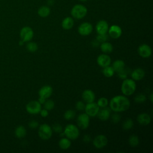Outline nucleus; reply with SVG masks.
<instances>
[{
	"mask_svg": "<svg viewBox=\"0 0 153 153\" xmlns=\"http://www.w3.org/2000/svg\"><path fill=\"white\" fill-rule=\"evenodd\" d=\"M130 105L128 99L125 96L118 95L112 97L109 102L111 110L115 112H121L127 110Z\"/></svg>",
	"mask_w": 153,
	"mask_h": 153,
	"instance_id": "1",
	"label": "nucleus"
},
{
	"mask_svg": "<svg viewBox=\"0 0 153 153\" xmlns=\"http://www.w3.org/2000/svg\"><path fill=\"white\" fill-rule=\"evenodd\" d=\"M136 88L135 81L132 79L126 78L122 82L121 90L124 96H128L133 94Z\"/></svg>",
	"mask_w": 153,
	"mask_h": 153,
	"instance_id": "2",
	"label": "nucleus"
},
{
	"mask_svg": "<svg viewBox=\"0 0 153 153\" xmlns=\"http://www.w3.org/2000/svg\"><path fill=\"white\" fill-rule=\"evenodd\" d=\"M64 134L70 140H74L78 137L79 135V131L75 125L69 124L64 129Z\"/></svg>",
	"mask_w": 153,
	"mask_h": 153,
	"instance_id": "3",
	"label": "nucleus"
},
{
	"mask_svg": "<svg viewBox=\"0 0 153 153\" xmlns=\"http://www.w3.org/2000/svg\"><path fill=\"white\" fill-rule=\"evenodd\" d=\"M87 13V8L82 4L75 5L71 11L72 16L76 19H81L84 18Z\"/></svg>",
	"mask_w": 153,
	"mask_h": 153,
	"instance_id": "4",
	"label": "nucleus"
},
{
	"mask_svg": "<svg viewBox=\"0 0 153 153\" xmlns=\"http://www.w3.org/2000/svg\"><path fill=\"white\" fill-rule=\"evenodd\" d=\"M53 130L47 124H42L39 126L38 135L39 137L44 140H48L52 136Z\"/></svg>",
	"mask_w": 153,
	"mask_h": 153,
	"instance_id": "5",
	"label": "nucleus"
},
{
	"mask_svg": "<svg viewBox=\"0 0 153 153\" xmlns=\"http://www.w3.org/2000/svg\"><path fill=\"white\" fill-rule=\"evenodd\" d=\"M33 36V31L29 26L23 27L20 31V37L23 42H29Z\"/></svg>",
	"mask_w": 153,
	"mask_h": 153,
	"instance_id": "6",
	"label": "nucleus"
},
{
	"mask_svg": "<svg viewBox=\"0 0 153 153\" xmlns=\"http://www.w3.org/2000/svg\"><path fill=\"white\" fill-rule=\"evenodd\" d=\"M41 109V104L37 100H31L26 105V110L30 114H39Z\"/></svg>",
	"mask_w": 153,
	"mask_h": 153,
	"instance_id": "7",
	"label": "nucleus"
},
{
	"mask_svg": "<svg viewBox=\"0 0 153 153\" xmlns=\"http://www.w3.org/2000/svg\"><path fill=\"white\" fill-rule=\"evenodd\" d=\"M76 123L81 129H86L90 124V117L86 113L81 114L77 117Z\"/></svg>",
	"mask_w": 153,
	"mask_h": 153,
	"instance_id": "8",
	"label": "nucleus"
},
{
	"mask_svg": "<svg viewBox=\"0 0 153 153\" xmlns=\"http://www.w3.org/2000/svg\"><path fill=\"white\" fill-rule=\"evenodd\" d=\"M100 108L97 105V104L95 102L88 103L85 106V113L90 117H94L97 115Z\"/></svg>",
	"mask_w": 153,
	"mask_h": 153,
	"instance_id": "9",
	"label": "nucleus"
},
{
	"mask_svg": "<svg viewBox=\"0 0 153 153\" xmlns=\"http://www.w3.org/2000/svg\"><path fill=\"white\" fill-rule=\"evenodd\" d=\"M108 143V139L103 134L97 135L94 137L93 141L94 146L97 149H102Z\"/></svg>",
	"mask_w": 153,
	"mask_h": 153,
	"instance_id": "10",
	"label": "nucleus"
},
{
	"mask_svg": "<svg viewBox=\"0 0 153 153\" xmlns=\"http://www.w3.org/2000/svg\"><path fill=\"white\" fill-rule=\"evenodd\" d=\"M93 30V26L89 22H84L81 23L78 28V32L82 36H87L90 35Z\"/></svg>",
	"mask_w": 153,
	"mask_h": 153,
	"instance_id": "11",
	"label": "nucleus"
},
{
	"mask_svg": "<svg viewBox=\"0 0 153 153\" xmlns=\"http://www.w3.org/2000/svg\"><path fill=\"white\" fill-rule=\"evenodd\" d=\"M138 53L143 58H148L152 54V50L149 45L146 44L140 45L138 48Z\"/></svg>",
	"mask_w": 153,
	"mask_h": 153,
	"instance_id": "12",
	"label": "nucleus"
},
{
	"mask_svg": "<svg viewBox=\"0 0 153 153\" xmlns=\"http://www.w3.org/2000/svg\"><path fill=\"white\" fill-rule=\"evenodd\" d=\"M53 93V88L50 85H44L42 86L38 91L39 97L44 99L49 98Z\"/></svg>",
	"mask_w": 153,
	"mask_h": 153,
	"instance_id": "13",
	"label": "nucleus"
},
{
	"mask_svg": "<svg viewBox=\"0 0 153 153\" xmlns=\"http://www.w3.org/2000/svg\"><path fill=\"white\" fill-rule=\"evenodd\" d=\"M108 32L110 37L113 39H117L120 38L122 34L121 28L116 25H112L109 27Z\"/></svg>",
	"mask_w": 153,
	"mask_h": 153,
	"instance_id": "14",
	"label": "nucleus"
},
{
	"mask_svg": "<svg viewBox=\"0 0 153 153\" xmlns=\"http://www.w3.org/2000/svg\"><path fill=\"white\" fill-rule=\"evenodd\" d=\"M97 63L100 67L104 68L110 65L111 63V57L107 54H101L97 58Z\"/></svg>",
	"mask_w": 153,
	"mask_h": 153,
	"instance_id": "15",
	"label": "nucleus"
},
{
	"mask_svg": "<svg viewBox=\"0 0 153 153\" xmlns=\"http://www.w3.org/2000/svg\"><path fill=\"white\" fill-rule=\"evenodd\" d=\"M109 29V25L106 21L104 20H99L96 25V30L98 34L106 33Z\"/></svg>",
	"mask_w": 153,
	"mask_h": 153,
	"instance_id": "16",
	"label": "nucleus"
},
{
	"mask_svg": "<svg viewBox=\"0 0 153 153\" xmlns=\"http://www.w3.org/2000/svg\"><path fill=\"white\" fill-rule=\"evenodd\" d=\"M82 98L87 103L93 102L95 100V94L92 90L87 89L82 92Z\"/></svg>",
	"mask_w": 153,
	"mask_h": 153,
	"instance_id": "17",
	"label": "nucleus"
},
{
	"mask_svg": "<svg viewBox=\"0 0 153 153\" xmlns=\"http://www.w3.org/2000/svg\"><path fill=\"white\" fill-rule=\"evenodd\" d=\"M111 115V109L105 107V108H102L101 109H99V111L97 114L96 116L102 121H106L108 120Z\"/></svg>",
	"mask_w": 153,
	"mask_h": 153,
	"instance_id": "18",
	"label": "nucleus"
},
{
	"mask_svg": "<svg viewBox=\"0 0 153 153\" xmlns=\"http://www.w3.org/2000/svg\"><path fill=\"white\" fill-rule=\"evenodd\" d=\"M137 121L140 125L147 126L151 122V117L147 113H141L138 115Z\"/></svg>",
	"mask_w": 153,
	"mask_h": 153,
	"instance_id": "19",
	"label": "nucleus"
},
{
	"mask_svg": "<svg viewBox=\"0 0 153 153\" xmlns=\"http://www.w3.org/2000/svg\"><path fill=\"white\" fill-rule=\"evenodd\" d=\"M145 71L142 68H136L131 73V76L134 81H139L145 76Z\"/></svg>",
	"mask_w": 153,
	"mask_h": 153,
	"instance_id": "20",
	"label": "nucleus"
},
{
	"mask_svg": "<svg viewBox=\"0 0 153 153\" xmlns=\"http://www.w3.org/2000/svg\"><path fill=\"white\" fill-rule=\"evenodd\" d=\"M74 25V21L73 19L71 17H65L62 22V27L65 30L71 29Z\"/></svg>",
	"mask_w": 153,
	"mask_h": 153,
	"instance_id": "21",
	"label": "nucleus"
},
{
	"mask_svg": "<svg viewBox=\"0 0 153 153\" xmlns=\"http://www.w3.org/2000/svg\"><path fill=\"white\" fill-rule=\"evenodd\" d=\"M112 67L114 71L118 73L125 68V63L122 60H117L113 62Z\"/></svg>",
	"mask_w": 153,
	"mask_h": 153,
	"instance_id": "22",
	"label": "nucleus"
},
{
	"mask_svg": "<svg viewBox=\"0 0 153 153\" xmlns=\"http://www.w3.org/2000/svg\"><path fill=\"white\" fill-rule=\"evenodd\" d=\"M26 130L25 127L23 126H19L16 128L14 131L16 137L19 139H22L25 137V136L26 135Z\"/></svg>",
	"mask_w": 153,
	"mask_h": 153,
	"instance_id": "23",
	"label": "nucleus"
},
{
	"mask_svg": "<svg viewBox=\"0 0 153 153\" xmlns=\"http://www.w3.org/2000/svg\"><path fill=\"white\" fill-rule=\"evenodd\" d=\"M100 48L101 51L105 54L111 53L113 50L112 45L111 43L108 42L106 41L102 42L100 44Z\"/></svg>",
	"mask_w": 153,
	"mask_h": 153,
	"instance_id": "24",
	"label": "nucleus"
},
{
	"mask_svg": "<svg viewBox=\"0 0 153 153\" xmlns=\"http://www.w3.org/2000/svg\"><path fill=\"white\" fill-rule=\"evenodd\" d=\"M50 14V9L48 6L43 5L39 8L38 10V14L41 17H48Z\"/></svg>",
	"mask_w": 153,
	"mask_h": 153,
	"instance_id": "25",
	"label": "nucleus"
},
{
	"mask_svg": "<svg viewBox=\"0 0 153 153\" xmlns=\"http://www.w3.org/2000/svg\"><path fill=\"white\" fill-rule=\"evenodd\" d=\"M71 145V140L67 137L62 138L59 142V147L63 150L68 149L70 148Z\"/></svg>",
	"mask_w": 153,
	"mask_h": 153,
	"instance_id": "26",
	"label": "nucleus"
},
{
	"mask_svg": "<svg viewBox=\"0 0 153 153\" xmlns=\"http://www.w3.org/2000/svg\"><path fill=\"white\" fill-rule=\"evenodd\" d=\"M114 72H115V71H114L113 68L112 66H110V65L103 68L102 73L104 75V76L107 78L112 77L114 75Z\"/></svg>",
	"mask_w": 153,
	"mask_h": 153,
	"instance_id": "27",
	"label": "nucleus"
},
{
	"mask_svg": "<svg viewBox=\"0 0 153 153\" xmlns=\"http://www.w3.org/2000/svg\"><path fill=\"white\" fill-rule=\"evenodd\" d=\"M129 145L132 147H135L137 146L139 143V139L137 136L133 134L130 136L128 138Z\"/></svg>",
	"mask_w": 153,
	"mask_h": 153,
	"instance_id": "28",
	"label": "nucleus"
},
{
	"mask_svg": "<svg viewBox=\"0 0 153 153\" xmlns=\"http://www.w3.org/2000/svg\"><path fill=\"white\" fill-rule=\"evenodd\" d=\"M134 126L133 121L131 118L126 119L123 123V128L125 130H130Z\"/></svg>",
	"mask_w": 153,
	"mask_h": 153,
	"instance_id": "29",
	"label": "nucleus"
},
{
	"mask_svg": "<svg viewBox=\"0 0 153 153\" xmlns=\"http://www.w3.org/2000/svg\"><path fill=\"white\" fill-rule=\"evenodd\" d=\"M26 49L29 52L34 53L38 50V45L35 42H28V43L26 44Z\"/></svg>",
	"mask_w": 153,
	"mask_h": 153,
	"instance_id": "30",
	"label": "nucleus"
},
{
	"mask_svg": "<svg viewBox=\"0 0 153 153\" xmlns=\"http://www.w3.org/2000/svg\"><path fill=\"white\" fill-rule=\"evenodd\" d=\"M75 117V112L74 110H67L64 114V118L66 120H71L74 119Z\"/></svg>",
	"mask_w": 153,
	"mask_h": 153,
	"instance_id": "31",
	"label": "nucleus"
},
{
	"mask_svg": "<svg viewBox=\"0 0 153 153\" xmlns=\"http://www.w3.org/2000/svg\"><path fill=\"white\" fill-rule=\"evenodd\" d=\"M44 109H47V111L52 110L54 107V101L50 99H48V100L46 99V100L44 103Z\"/></svg>",
	"mask_w": 153,
	"mask_h": 153,
	"instance_id": "32",
	"label": "nucleus"
},
{
	"mask_svg": "<svg viewBox=\"0 0 153 153\" xmlns=\"http://www.w3.org/2000/svg\"><path fill=\"white\" fill-rule=\"evenodd\" d=\"M99 108H105L108 105V100L104 97H100L97 100V102L96 103Z\"/></svg>",
	"mask_w": 153,
	"mask_h": 153,
	"instance_id": "33",
	"label": "nucleus"
},
{
	"mask_svg": "<svg viewBox=\"0 0 153 153\" xmlns=\"http://www.w3.org/2000/svg\"><path fill=\"white\" fill-rule=\"evenodd\" d=\"M146 96L142 93H139L134 97V101L136 103H143L146 101Z\"/></svg>",
	"mask_w": 153,
	"mask_h": 153,
	"instance_id": "34",
	"label": "nucleus"
},
{
	"mask_svg": "<svg viewBox=\"0 0 153 153\" xmlns=\"http://www.w3.org/2000/svg\"><path fill=\"white\" fill-rule=\"evenodd\" d=\"M52 130L55 131L56 133H60L62 132L63 131V127L62 126L58 123H55L52 126Z\"/></svg>",
	"mask_w": 153,
	"mask_h": 153,
	"instance_id": "35",
	"label": "nucleus"
},
{
	"mask_svg": "<svg viewBox=\"0 0 153 153\" xmlns=\"http://www.w3.org/2000/svg\"><path fill=\"white\" fill-rule=\"evenodd\" d=\"M108 39V35L106 33L104 34H98L96 36V40H97L100 43L105 42Z\"/></svg>",
	"mask_w": 153,
	"mask_h": 153,
	"instance_id": "36",
	"label": "nucleus"
},
{
	"mask_svg": "<svg viewBox=\"0 0 153 153\" xmlns=\"http://www.w3.org/2000/svg\"><path fill=\"white\" fill-rule=\"evenodd\" d=\"M85 106V105L84 104V103L82 101L79 100L75 104V108L78 111H83V110H84Z\"/></svg>",
	"mask_w": 153,
	"mask_h": 153,
	"instance_id": "37",
	"label": "nucleus"
},
{
	"mask_svg": "<svg viewBox=\"0 0 153 153\" xmlns=\"http://www.w3.org/2000/svg\"><path fill=\"white\" fill-rule=\"evenodd\" d=\"M28 126L32 129H35L39 126V123L36 120H31L28 123Z\"/></svg>",
	"mask_w": 153,
	"mask_h": 153,
	"instance_id": "38",
	"label": "nucleus"
},
{
	"mask_svg": "<svg viewBox=\"0 0 153 153\" xmlns=\"http://www.w3.org/2000/svg\"><path fill=\"white\" fill-rule=\"evenodd\" d=\"M111 119H112V121L114 123H118L120 120H121V117L120 115L118 114V112H115V114H112V117H111Z\"/></svg>",
	"mask_w": 153,
	"mask_h": 153,
	"instance_id": "39",
	"label": "nucleus"
},
{
	"mask_svg": "<svg viewBox=\"0 0 153 153\" xmlns=\"http://www.w3.org/2000/svg\"><path fill=\"white\" fill-rule=\"evenodd\" d=\"M118 74V76L119 78H120L121 79H124L126 78H127V71H126V69H125V68L122 70L121 71L117 73Z\"/></svg>",
	"mask_w": 153,
	"mask_h": 153,
	"instance_id": "40",
	"label": "nucleus"
},
{
	"mask_svg": "<svg viewBox=\"0 0 153 153\" xmlns=\"http://www.w3.org/2000/svg\"><path fill=\"white\" fill-rule=\"evenodd\" d=\"M39 113L42 117H47L48 115V111H47L45 109H41Z\"/></svg>",
	"mask_w": 153,
	"mask_h": 153,
	"instance_id": "41",
	"label": "nucleus"
},
{
	"mask_svg": "<svg viewBox=\"0 0 153 153\" xmlns=\"http://www.w3.org/2000/svg\"><path fill=\"white\" fill-rule=\"evenodd\" d=\"M91 140V136L88 134H85L83 137V141L84 142H86V143H88V142H90Z\"/></svg>",
	"mask_w": 153,
	"mask_h": 153,
	"instance_id": "42",
	"label": "nucleus"
},
{
	"mask_svg": "<svg viewBox=\"0 0 153 153\" xmlns=\"http://www.w3.org/2000/svg\"><path fill=\"white\" fill-rule=\"evenodd\" d=\"M99 43H100V42H99L97 40H96V39L93 40V41L91 42V45H92L93 47H97L99 46Z\"/></svg>",
	"mask_w": 153,
	"mask_h": 153,
	"instance_id": "43",
	"label": "nucleus"
},
{
	"mask_svg": "<svg viewBox=\"0 0 153 153\" xmlns=\"http://www.w3.org/2000/svg\"><path fill=\"white\" fill-rule=\"evenodd\" d=\"M153 94H152V93H151V94H150V100H151V102H152V100H153V99H152V96Z\"/></svg>",
	"mask_w": 153,
	"mask_h": 153,
	"instance_id": "44",
	"label": "nucleus"
},
{
	"mask_svg": "<svg viewBox=\"0 0 153 153\" xmlns=\"http://www.w3.org/2000/svg\"><path fill=\"white\" fill-rule=\"evenodd\" d=\"M23 43H24V42H23L22 40H21V41L19 42V44H20V45H23Z\"/></svg>",
	"mask_w": 153,
	"mask_h": 153,
	"instance_id": "45",
	"label": "nucleus"
},
{
	"mask_svg": "<svg viewBox=\"0 0 153 153\" xmlns=\"http://www.w3.org/2000/svg\"><path fill=\"white\" fill-rule=\"evenodd\" d=\"M80 1H82V2H84V1H87V0H79Z\"/></svg>",
	"mask_w": 153,
	"mask_h": 153,
	"instance_id": "46",
	"label": "nucleus"
}]
</instances>
